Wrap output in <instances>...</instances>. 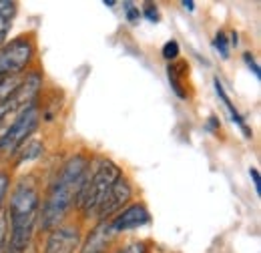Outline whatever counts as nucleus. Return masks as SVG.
Masks as SVG:
<instances>
[{
  "label": "nucleus",
  "instance_id": "obj_8",
  "mask_svg": "<svg viewBox=\"0 0 261 253\" xmlns=\"http://www.w3.org/2000/svg\"><path fill=\"white\" fill-rule=\"evenodd\" d=\"M149 223H151V213L145 203H130L125 209H121L113 219H109L111 229L117 235L125 231H133V229H141Z\"/></svg>",
  "mask_w": 261,
  "mask_h": 253
},
{
  "label": "nucleus",
  "instance_id": "obj_15",
  "mask_svg": "<svg viewBox=\"0 0 261 253\" xmlns=\"http://www.w3.org/2000/svg\"><path fill=\"white\" fill-rule=\"evenodd\" d=\"M213 46H215V50H217L223 59H229V40H227V36H225V32H217V34H215Z\"/></svg>",
  "mask_w": 261,
  "mask_h": 253
},
{
  "label": "nucleus",
  "instance_id": "obj_1",
  "mask_svg": "<svg viewBox=\"0 0 261 253\" xmlns=\"http://www.w3.org/2000/svg\"><path fill=\"white\" fill-rule=\"evenodd\" d=\"M91 157L85 153H76L66 159L57 171L55 179L50 181L44 199L40 201L38 209V221L36 225L42 231H50L59 225H63L68 213L76 207L79 195L85 187V181L91 171Z\"/></svg>",
  "mask_w": 261,
  "mask_h": 253
},
{
  "label": "nucleus",
  "instance_id": "obj_21",
  "mask_svg": "<svg viewBox=\"0 0 261 253\" xmlns=\"http://www.w3.org/2000/svg\"><path fill=\"white\" fill-rule=\"evenodd\" d=\"M243 61H245V64H247V68L255 74V79H261L259 64H257V61H255V57H253L251 53H245V55H243Z\"/></svg>",
  "mask_w": 261,
  "mask_h": 253
},
{
  "label": "nucleus",
  "instance_id": "obj_13",
  "mask_svg": "<svg viewBox=\"0 0 261 253\" xmlns=\"http://www.w3.org/2000/svg\"><path fill=\"white\" fill-rule=\"evenodd\" d=\"M189 64L187 63H173L167 66V77H169V83H171V89H173V93L179 96V98H187V91H185V85H183V81H181V77L185 74V72H181L183 68H187Z\"/></svg>",
  "mask_w": 261,
  "mask_h": 253
},
{
  "label": "nucleus",
  "instance_id": "obj_2",
  "mask_svg": "<svg viewBox=\"0 0 261 253\" xmlns=\"http://www.w3.org/2000/svg\"><path fill=\"white\" fill-rule=\"evenodd\" d=\"M40 209V191L34 177H20L10 191L8 205L4 207L8 217L6 253H27L33 241Z\"/></svg>",
  "mask_w": 261,
  "mask_h": 253
},
{
  "label": "nucleus",
  "instance_id": "obj_5",
  "mask_svg": "<svg viewBox=\"0 0 261 253\" xmlns=\"http://www.w3.org/2000/svg\"><path fill=\"white\" fill-rule=\"evenodd\" d=\"M40 125V109L36 100L24 107L2 135H0V157H14L20 147L33 137Z\"/></svg>",
  "mask_w": 261,
  "mask_h": 253
},
{
  "label": "nucleus",
  "instance_id": "obj_22",
  "mask_svg": "<svg viewBox=\"0 0 261 253\" xmlns=\"http://www.w3.org/2000/svg\"><path fill=\"white\" fill-rule=\"evenodd\" d=\"M249 177H251V181H253V187H255V193H257V197L261 195V179H259V171L255 169V167H251L249 169Z\"/></svg>",
  "mask_w": 261,
  "mask_h": 253
},
{
  "label": "nucleus",
  "instance_id": "obj_19",
  "mask_svg": "<svg viewBox=\"0 0 261 253\" xmlns=\"http://www.w3.org/2000/svg\"><path fill=\"white\" fill-rule=\"evenodd\" d=\"M123 6H125V16H127V20H129L130 24H137L139 18H141L139 8H137L133 2H123Z\"/></svg>",
  "mask_w": 261,
  "mask_h": 253
},
{
  "label": "nucleus",
  "instance_id": "obj_7",
  "mask_svg": "<svg viewBox=\"0 0 261 253\" xmlns=\"http://www.w3.org/2000/svg\"><path fill=\"white\" fill-rule=\"evenodd\" d=\"M130 199H133L130 181L125 175H121V177L113 183V187L109 189L107 197L102 199V203L98 205L97 213H95V219H97V221H109V219H113L121 209H125V207L129 205Z\"/></svg>",
  "mask_w": 261,
  "mask_h": 253
},
{
  "label": "nucleus",
  "instance_id": "obj_9",
  "mask_svg": "<svg viewBox=\"0 0 261 253\" xmlns=\"http://www.w3.org/2000/svg\"><path fill=\"white\" fill-rule=\"evenodd\" d=\"M117 237V233L111 229L109 221H98L93 231H89L87 241L81 245V253H107L105 249L109 243Z\"/></svg>",
  "mask_w": 261,
  "mask_h": 253
},
{
  "label": "nucleus",
  "instance_id": "obj_17",
  "mask_svg": "<svg viewBox=\"0 0 261 253\" xmlns=\"http://www.w3.org/2000/svg\"><path fill=\"white\" fill-rule=\"evenodd\" d=\"M10 191V175L6 171H0V209H4V201Z\"/></svg>",
  "mask_w": 261,
  "mask_h": 253
},
{
  "label": "nucleus",
  "instance_id": "obj_4",
  "mask_svg": "<svg viewBox=\"0 0 261 253\" xmlns=\"http://www.w3.org/2000/svg\"><path fill=\"white\" fill-rule=\"evenodd\" d=\"M36 57L33 36H18L0 46V87L6 81L22 77Z\"/></svg>",
  "mask_w": 261,
  "mask_h": 253
},
{
  "label": "nucleus",
  "instance_id": "obj_12",
  "mask_svg": "<svg viewBox=\"0 0 261 253\" xmlns=\"http://www.w3.org/2000/svg\"><path fill=\"white\" fill-rule=\"evenodd\" d=\"M42 155H44V143H40V141H36V139H29V141L20 147V151L16 153V163H14V167H20V165H24V163L36 161V159H40Z\"/></svg>",
  "mask_w": 261,
  "mask_h": 253
},
{
  "label": "nucleus",
  "instance_id": "obj_18",
  "mask_svg": "<svg viewBox=\"0 0 261 253\" xmlns=\"http://www.w3.org/2000/svg\"><path fill=\"white\" fill-rule=\"evenodd\" d=\"M147 243L145 241H130L125 247H119L115 253H147Z\"/></svg>",
  "mask_w": 261,
  "mask_h": 253
},
{
  "label": "nucleus",
  "instance_id": "obj_14",
  "mask_svg": "<svg viewBox=\"0 0 261 253\" xmlns=\"http://www.w3.org/2000/svg\"><path fill=\"white\" fill-rule=\"evenodd\" d=\"M179 53H181V48H179V42H177V40H169V42H165L163 48H161L163 59L165 61H169V63H175L177 57H179Z\"/></svg>",
  "mask_w": 261,
  "mask_h": 253
},
{
  "label": "nucleus",
  "instance_id": "obj_23",
  "mask_svg": "<svg viewBox=\"0 0 261 253\" xmlns=\"http://www.w3.org/2000/svg\"><path fill=\"white\" fill-rule=\"evenodd\" d=\"M181 4H183V8H185V10H189V12H193V10H195V2H193V0H183Z\"/></svg>",
  "mask_w": 261,
  "mask_h": 253
},
{
  "label": "nucleus",
  "instance_id": "obj_20",
  "mask_svg": "<svg viewBox=\"0 0 261 253\" xmlns=\"http://www.w3.org/2000/svg\"><path fill=\"white\" fill-rule=\"evenodd\" d=\"M143 14H145V18H147L149 22H159V18H161L157 4H147L145 10H143Z\"/></svg>",
  "mask_w": 261,
  "mask_h": 253
},
{
  "label": "nucleus",
  "instance_id": "obj_10",
  "mask_svg": "<svg viewBox=\"0 0 261 253\" xmlns=\"http://www.w3.org/2000/svg\"><path fill=\"white\" fill-rule=\"evenodd\" d=\"M213 87H215V93H217V96H219V98L223 100L225 109L229 111V115H231V121H233V123H237V127H239V129H241L243 133H245V137H247V139H251V131H249V127L245 125V119L241 117V113H239V111L235 109V105L231 103L229 95L225 93V87H223V83H221V81H219L217 77L213 79Z\"/></svg>",
  "mask_w": 261,
  "mask_h": 253
},
{
  "label": "nucleus",
  "instance_id": "obj_3",
  "mask_svg": "<svg viewBox=\"0 0 261 253\" xmlns=\"http://www.w3.org/2000/svg\"><path fill=\"white\" fill-rule=\"evenodd\" d=\"M121 175H123V171L111 159H98L97 167L91 165L89 177H87L85 187H83L81 195H79V201H76V209L81 211V215L85 219L95 217L98 205L102 203L109 189L113 187V183Z\"/></svg>",
  "mask_w": 261,
  "mask_h": 253
},
{
  "label": "nucleus",
  "instance_id": "obj_25",
  "mask_svg": "<svg viewBox=\"0 0 261 253\" xmlns=\"http://www.w3.org/2000/svg\"><path fill=\"white\" fill-rule=\"evenodd\" d=\"M115 4H117L115 0H105V6H115Z\"/></svg>",
  "mask_w": 261,
  "mask_h": 253
},
{
  "label": "nucleus",
  "instance_id": "obj_16",
  "mask_svg": "<svg viewBox=\"0 0 261 253\" xmlns=\"http://www.w3.org/2000/svg\"><path fill=\"white\" fill-rule=\"evenodd\" d=\"M6 241H8V217L6 211L0 209V253H6Z\"/></svg>",
  "mask_w": 261,
  "mask_h": 253
},
{
  "label": "nucleus",
  "instance_id": "obj_24",
  "mask_svg": "<svg viewBox=\"0 0 261 253\" xmlns=\"http://www.w3.org/2000/svg\"><path fill=\"white\" fill-rule=\"evenodd\" d=\"M217 123H219V121H217L215 117H211V119H209V125H207V129H209V131H213V127L217 125Z\"/></svg>",
  "mask_w": 261,
  "mask_h": 253
},
{
  "label": "nucleus",
  "instance_id": "obj_6",
  "mask_svg": "<svg viewBox=\"0 0 261 253\" xmlns=\"http://www.w3.org/2000/svg\"><path fill=\"white\" fill-rule=\"evenodd\" d=\"M83 245V231L74 223H63L48 231L42 253H79Z\"/></svg>",
  "mask_w": 261,
  "mask_h": 253
},
{
  "label": "nucleus",
  "instance_id": "obj_11",
  "mask_svg": "<svg viewBox=\"0 0 261 253\" xmlns=\"http://www.w3.org/2000/svg\"><path fill=\"white\" fill-rule=\"evenodd\" d=\"M16 2L0 0V46L6 42V36L12 29V20L16 16Z\"/></svg>",
  "mask_w": 261,
  "mask_h": 253
}]
</instances>
